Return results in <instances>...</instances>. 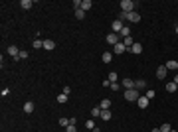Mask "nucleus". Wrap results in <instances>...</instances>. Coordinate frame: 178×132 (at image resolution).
I'll list each match as a JSON object with an SVG mask.
<instances>
[{"instance_id":"f257e3e1","label":"nucleus","mask_w":178,"mask_h":132,"mask_svg":"<svg viewBox=\"0 0 178 132\" xmlns=\"http://www.w3.org/2000/svg\"><path fill=\"white\" fill-rule=\"evenodd\" d=\"M119 20L123 22V20H127V22H131V24H137V22H141V14L138 12H121L119 14Z\"/></svg>"},{"instance_id":"f03ea898","label":"nucleus","mask_w":178,"mask_h":132,"mask_svg":"<svg viewBox=\"0 0 178 132\" xmlns=\"http://www.w3.org/2000/svg\"><path fill=\"white\" fill-rule=\"evenodd\" d=\"M121 12H135V6H137V2H133V0H121Z\"/></svg>"},{"instance_id":"7ed1b4c3","label":"nucleus","mask_w":178,"mask_h":132,"mask_svg":"<svg viewBox=\"0 0 178 132\" xmlns=\"http://www.w3.org/2000/svg\"><path fill=\"white\" fill-rule=\"evenodd\" d=\"M138 97H141V93L137 89H127L125 91V101H129V103H137Z\"/></svg>"},{"instance_id":"20e7f679","label":"nucleus","mask_w":178,"mask_h":132,"mask_svg":"<svg viewBox=\"0 0 178 132\" xmlns=\"http://www.w3.org/2000/svg\"><path fill=\"white\" fill-rule=\"evenodd\" d=\"M105 40H107V44H111V46H117V44H119V41H121V36H119V34H109V36H107V38H105Z\"/></svg>"},{"instance_id":"39448f33","label":"nucleus","mask_w":178,"mask_h":132,"mask_svg":"<svg viewBox=\"0 0 178 132\" xmlns=\"http://www.w3.org/2000/svg\"><path fill=\"white\" fill-rule=\"evenodd\" d=\"M166 75H168V69H166V65H160V67L156 69V77L162 81V79H166Z\"/></svg>"},{"instance_id":"423d86ee","label":"nucleus","mask_w":178,"mask_h":132,"mask_svg":"<svg viewBox=\"0 0 178 132\" xmlns=\"http://www.w3.org/2000/svg\"><path fill=\"white\" fill-rule=\"evenodd\" d=\"M111 28H113V34H121V30L125 28V24H123L121 20H115V22L111 24Z\"/></svg>"},{"instance_id":"0eeeda50","label":"nucleus","mask_w":178,"mask_h":132,"mask_svg":"<svg viewBox=\"0 0 178 132\" xmlns=\"http://www.w3.org/2000/svg\"><path fill=\"white\" fill-rule=\"evenodd\" d=\"M127 51L138 55V53H143V44H137V41H135V44H133V47H131V49H127Z\"/></svg>"},{"instance_id":"6e6552de","label":"nucleus","mask_w":178,"mask_h":132,"mask_svg":"<svg viewBox=\"0 0 178 132\" xmlns=\"http://www.w3.org/2000/svg\"><path fill=\"white\" fill-rule=\"evenodd\" d=\"M6 53H8V55H10V57H12V59H14V57H18V55H20V49H18V47H16V46H8Z\"/></svg>"},{"instance_id":"1a4fd4ad","label":"nucleus","mask_w":178,"mask_h":132,"mask_svg":"<svg viewBox=\"0 0 178 132\" xmlns=\"http://www.w3.org/2000/svg\"><path fill=\"white\" fill-rule=\"evenodd\" d=\"M34 108H36L34 101H26V103H24V112H26V114H32V112H34Z\"/></svg>"},{"instance_id":"9d476101","label":"nucleus","mask_w":178,"mask_h":132,"mask_svg":"<svg viewBox=\"0 0 178 132\" xmlns=\"http://www.w3.org/2000/svg\"><path fill=\"white\" fill-rule=\"evenodd\" d=\"M121 87H125V91H127V89H135V81H133V79H129V77H127V79H123V83H121Z\"/></svg>"},{"instance_id":"9b49d317","label":"nucleus","mask_w":178,"mask_h":132,"mask_svg":"<svg viewBox=\"0 0 178 132\" xmlns=\"http://www.w3.org/2000/svg\"><path fill=\"white\" fill-rule=\"evenodd\" d=\"M148 103H151V101L146 99V97H138V101H137L138 108H146V106H148Z\"/></svg>"},{"instance_id":"f8f14e48","label":"nucleus","mask_w":178,"mask_h":132,"mask_svg":"<svg viewBox=\"0 0 178 132\" xmlns=\"http://www.w3.org/2000/svg\"><path fill=\"white\" fill-rule=\"evenodd\" d=\"M91 8H93V2H91V0H81V10H83V12L91 10Z\"/></svg>"},{"instance_id":"ddd939ff","label":"nucleus","mask_w":178,"mask_h":132,"mask_svg":"<svg viewBox=\"0 0 178 132\" xmlns=\"http://www.w3.org/2000/svg\"><path fill=\"white\" fill-rule=\"evenodd\" d=\"M111 59H113V53H111V51H103V55H101V61H103V63H111Z\"/></svg>"},{"instance_id":"4468645a","label":"nucleus","mask_w":178,"mask_h":132,"mask_svg":"<svg viewBox=\"0 0 178 132\" xmlns=\"http://www.w3.org/2000/svg\"><path fill=\"white\" fill-rule=\"evenodd\" d=\"M44 49H48V51L55 49V41H52V40H44Z\"/></svg>"},{"instance_id":"2eb2a0df","label":"nucleus","mask_w":178,"mask_h":132,"mask_svg":"<svg viewBox=\"0 0 178 132\" xmlns=\"http://www.w3.org/2000/svg\"><path fill=\"white\" fill-rule=\"evenodd\" d=\"M99 108H101V111H107V108H111V101H109V99H103L101 103H99Z\"/></svg>"},{"instance_id":"dca6fc26","label":"nucleus","mask_w":178,"mask_h":132,"mask_svg":"<svg viewBox=\"0 0 178 132\" xmlns=\"http://www.w3.org/2000/svg\"><path fill=\"white\" fill-rule=\"evenodd\" d=\"M127 51V47L123 46V41H119L117 46H115V53H117V55H121V53H125Z\"/></svg>"},{"instance_id":"f3484780","label":"nucleus","mask_w":178,"mask_h":132,"mask_svg":"<svg viewBox=\"0 0 178 132\" xmlns=\"http://www.w3.org/2000/svg\"><path fill=\"white\" fill-rule=\"evenodd\" d=\"M121 41H123V46H125L127 49H131V47H133V44H135V41H133V38H131V36H129V38H123V40H121Z\"/></svg>"},{"instance_id":"a211bd4d","label":"nucleus","mask_w":178,"mask_h":132,"mask_svg":"<svg viewBox=\"0 0 178 132\" xmlns=\"http://www.w3.org/2000/svg\"><path fill=\"white\" fill-rule=\"evenodd\" d=\"M111 111H109V108H107V111H101V116H99V118L101 120H111Z\"/></svg>"},{"instance_id":"6ab92c4d","label":"nucleus","mask_w":178,"mask_h":132,"mask_svg":"<svg viewBox=\"0 0 178 132\" xmlns=\"http://www.w3.org/2000/svg\"><path fill=\"white\" fill-rule=\"evenodd\" d=\"M145 87H146V81H145V79H138V81H135V89H137V91L145 89Z\"/></svg>"},{"instance_id":"aec40b11","label":"nucleus","mask_w":178,"mask_h":132,"mask_svg":"<svg viewBox=\"0 0 178 132\" xmlns=\"http://www.w3.org/2000/svg\"><path fill=\"white\" fill-rule=\"evenodd\" d=\"M176 89H178V85L174 83V81H170V83H166V91H168V93H176Z\"/></svg>"},{"instance_id":"412c9836","label":"nucleus","mask_w":178,"mask_h":132,"mask_svg":"<svg viewBox=\"0 0 178 132\" xmlns=\"http://www.w3.org/2000/svg\"><path fill=\"white\" fill-rule=\"evenodd\" d=\"M20 6L24 8V10H30V8L34 6V2H32V0H22V2H20Z\"/></svg>"},{"instance_id":"4be33fe9","label":"nucleus","mask_w":178,"mask_h":132,"mask_svg":"<svg viewBox=\"0 0 178 132\" xmlns=\"http://www.w3.org/2000/svg\"><path fill=\"white\" fill-rule=\"evenodd\" d=\"M119 36H121V40H123V38H129V36H131V28L125 26L123 30H121V34H119Z\"/></svg>"},{"instance_id":"5701e85b","label":"nucleus","mask_w":178,"mask_h":132,"mask_svg":"<svg viewBox=\"0 0 178 132\" xmlns=\"http://www.w3.org/2000/svg\"><path fill=\"white\" fill-rule=\"evenodd\" d=\"M166 69H178V61H176V59L166 61Z\"/></svg>"},{"instance_id":"b1692460","label":"nucleus","mask_w":178,"mask_h":132,"mask_svg":"<svg viewBox=\"0 0 178 132\" xmlns=\"http://www.w3.org/2000/svg\"><path fill=\"white\" fill-rule=\"evenodd\" d=\"M69 124H71V120H69V118H66V116H61V118H59V126H63V128H67Z\"/></svg>"},{"instance_id":"393cba45","label":"nucleus","mask_w":178,"mask_h":132,"mask_svg":"<svg viewBox=\"0 0 178 132\" xmlns=\"http://www.w3.org/2000/svg\"><path fill=\"white\" fill-rule=\"evenodd\" d=\"M85 128H87V130H95V128H97V126H95V120H87Z\"/></svg>"},{"instance_id":"a878e982","label":"nucleus","mask_w":178,"mask_h":132,"mask_svg":"<svg viewBox=\"0 0 178 132\" xmlns=\"http://www.w3.org/2000/svg\"><path fill=\"white\" fill-rule=\"evenodd\" d=\"M59 103V105H63V103H67V95H63V93H61V95H58V99H55Z\"/></svg>"},{"instance_id":"bb28decb","label":"nucleus","mask_w":178,"mask_h":132,"mask_svg":"<svg viewBox=\"0 0 178 132\" xmlns=\"http://www.w3.org/2000/svg\"><path fill=\"white\" fill-rule=\"evenodd\" d=\"M91 116H95V118L101 116V108H99V106H93V108H91Z\"/></svg>"},{"instance_id":"cd10ccee","label":"nucleus","mask_w":178,"mask_h":132,"mask_svg":"<svg viewBox=\"0 0 178 132\" xmlns=\"http://www.w3.org/2000/svg\"><path fill=\"white\" fill-rule=\"evenodd\" d=\"M44 47V40H34V49H42Z\"/></svg>"},{"instance_id":"c85d7f7f","label":"nucleus","mask_w":178,"mask_h":132,"mask_svg":"<svg viewBox=\"0 0 178 132\" xmlns=\"http://www.w3.org/2000/svg\"><path fill=\"white\" fill-rule=\"evenodd\" d=\"M158 128H160V132H170V130H172V126L168 124V122H164V124H162V126H158Z\"/></svg>"},{"instance_id":"c756f323","label":"nucleus","mask_w":178,"mask_h":132,"mask_svg":"<svg viewBox=\"0 0 178 132\" xmlns=\"http://www.w3.org/2000/svg\"><path fill=\"white\" fill-rule=\"evenodd\" d=\"M75 18H77V20H83V18H85V12H83L81 8H79V10H75Z\"/></svg>"},{"instance_id":"7c9ffc66","label":"nucleus","mask_w":178,"mask_h":132,"mask_svg":"<svg viewBox=\"0 0 178 132\" xmlns=\"http://www.w3.org/2000/svg\"><path fill=\"white\" fill-rule=\"evenodd\" d=\"M107 79L111 81V83H117V73H115V71H111L109 75H107Z\"/></svg>"},{"instance_id":"2f4dec72","label":"nucleus","mask_w":178,"mask_h":132,"mask_svg":"<svg viewBox=\"0 0 178 132\" xmlns=\"http://www.w3.org/2000/svg\"><path fill=\"white\" fill-rule=\"evenodd\" d=\"M28 55H30V53H28V51H20V55H18V57H14V61H20V59H26Z\"/></svg>"},{"instance_id":"473e14b6","label":"nucleus","mask_w":178,"mask_h":132,"mask_svg":"<svg viewBox=\"0 0 178 132\" xmlns=\"http://www.w3.org/2000/svg\"><path fill=\"white\" fill-rule=\"evenodd\" d=\"M154 95H156V93L152 91V89H148V91H146V95H145V97H146V99H148V101H151V99H154Z\"/></svg>"},{"instance_id":"72a5a7b5","label":"nucleus","mask_w":178,"mask_h":132,"mask_svg":"<svg viewBox=\"0 0 178 132\" xmlns=\"http://www.w3.org/2000/svg\"><path fill=\"white\" fill-rule=\"evenodd\" d=\"M109 89H111V91H115V93H117L119 89H121V85H119V83H111V87H109Z\"/></svg>"},{"instance_id":"f704fd0d","label":"nucleus","mask_w":178,"mask_h":132,"mask_svg":"<svg viewBox=\"0 0 178 132\" xmlns=\"http://www.w3.org/2000/svg\"><path fill=\"white\" fill-rule=\"evenodd\" d=\"M66 132H77V128H75V124H69L66 128Z\"/></svg>"},{"instance_id":"c9c22d12","label":"nucleus","mask_w":178,"mask_h":132,"mask_svg":"<svg viewBox=\"0 0 178 132\" xmlns=\"http://www.w3.org/2000/svg\"><path fill=\"white\" fill-rule=\"evenodd\" d=\"M0 95H2V97H8V95H10V89H6V87H4V89L0 91Z\"/></svg>"},{"instance_id":"e433bc0d","label":"nucleus","mask_w":178,"mask_h":132,"mask_svg":"<svg viewBox=\"0 0 178 132\" xmlns=\"http://www.w3.org/2000/svg\"><path fill=\"white\" fill-rule=\"evenodd\" d=\"M69 93H71V87H63V95H67V97H69Z\"/></svg>"},{"instance_id":"4c0bfd02","label":"nucleus","mask_w":178,"mask_h":132,"mask_svg":"<svg viewBox=\"0 0 178 132\" xmlns=\"http://www.w3.org/2000/svg\"><path fill=\"white\" fill-rule=\"evenodd\" d=\"M151 132H160V128H152V130Z\"/></svg>"},{"instance_id":"58836bf2","label":"nucleus","mask_w":178,"mask_h":132,"mask_svg":"<svg viewBox=\"0 0 178 132\" xmlns=\"http://www.w3.org/2000/svg\"><path fill=\"white\" fill-rule=\"evenodd\" d=\"M174 83H176V85H178V73H176V77H174Z\"/></svg>"},{"instance_id":"ea45409f","label":"nucleus","mask_w":178,"mask_h":132,"mask_svg":"<svg viewBox=\"0 0 178 132\" xmlns=\"http://www.w3.org/2000/svg\"><path fill=\"white\" fill-rule=\"evenodd\" d=\"M174 30H176V34H178V26H176V28H174Z\"/></svg>"},{"instance_id":"a19ab883","label":"nucleus","mask_w":178,"mask_h":132,"mask_svg":"<svg viewBox=\"0 0 178 132\" xmlns=\"http://www.w3.org/2000/svg\"><path fill=\"white\" fill-rule=\"evenodd\" d=\"M170 132H176V130H170Z\"/></svg>"}]
</instances>
